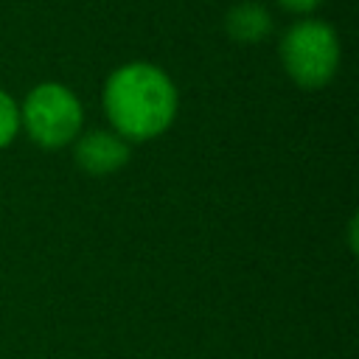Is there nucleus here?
<instances>
[{
  "instance_id": "f257e3e1",
  "label": "nucleus",
  "mask_w": 359,
  "mask_h": 359,
  "mask_svg": "<svg viewBox=\"0 0 359 359\" xmlns=\"http://www.w3.org/2000/svg\"><path fill=\"white\" fill-rule=\"evenodd\" d=\"M104 115L123 140L146 143L160 137L177 118L180 95L168 73L149 62H129L104 81Z\"/></svg>"
},
{
  "instance_id": "f03ea898",
  "label": "nucleus",
  "mask_w": 359,
  "mask_h": 359,
  "mask_svg": "<svg viewBox=\"0 0 359 359\" xmlns=\"http://www.w3.org/2000/svg\"><path fill=\"white\" fill-rule=\"evenodd\" d=\"M84 109L76 93L59 81L36 84L20 107V129L42 149H65L81 135Z\"/></svg>"
},
{
  "instance_id": "7ed1b4c3",
  "label": "nucleus",
  "mask_w": 359,
  "mask_h": 359,
  "mask_svg": "<svg viewBox=\"0 0 359 359\" xmlns=\"http://www.w3.org/2000/svg\"><path fill=\"white\" fill-rule=\"evenodd\" d=\"M280 65L303 90L325 87L339 67V39L323 20H300L280 39Z\"/></svg>"
},
{
  "instance_id": "20e7f679",
  "label": "nucleus",
  "mask_w": 359,
  "mask_h": 359,
  "mask_svg": "<svg viewBox=\"0 0 359 359\" xmlns=\"http://www.w3.org/2000/svg\"><path fill=\"white\" fill-rule=\"evenodd\" d=\"M73 160L90 177H107L129 163L132 146L112 129H90L73 140Z\"/></svg>"
},
{
  "instance_id": "39448f33",
  "label": "nucleus",
  "mask_w": 359,
  "mask_h": 359,
  "mask_svg": "<svg viewBox=\"0 0 359 359\" xmlns=\"http://www.w3.org/2000/svg\"><path fill=\"white\" fill-rule=\"evenodd\" d=\"M224 31H227L230 39H236L241 45H255V42L266 39V34L272 31V17L261 3L244 0V3H236L227 11Z\"/></svg>"
},
{
  "instance_id": "423d86ee",
  "label": "nucleus",
  "mask_w": 359,
  "mask_h": 359,
  "mask_svg": "<svg viewBox=\"0 0 359 359\" xmlns=\"http://www.w3.org/2000/svg\"><path fill=\"white\" fill-rule=\"evenodd\" d=\"M17 135H20V104L6 90H0V149L11 146Z\"/></svg>"
},
{
  "instance_id": "0eeeda50",
  "label": "nucleus",
  "mask_w": 359,
  "mask_h": 359,
  "mask_svg": "<svg viewBox=\"0 0 359 359\" xmlns=\"http://www.w3.org/2000/svg\"><path fill=\"white\" fill-rule=\"evenodd\" d=\"M286 11H294V14H309V11H314L323 0H278Z\"/></svg>"
}]
</instances>
